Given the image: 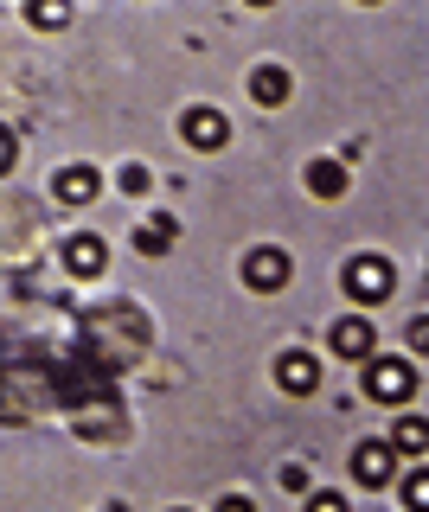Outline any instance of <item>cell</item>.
Segmentation results:
<instances>
[{
	"instance_id": "6da1fadb",
	"label": "cell",
	"mask_w": 429,
	"mask_h": 512,
	"mask_svg": "<svg viewBox=\"0 0 429 512\" xmlns=\"http://www.w3.org/2000/svg\"><path fill=\"white\" fill-rule=\"evenodd\" d=\"M365 391H372L378 404H404V397L417 391V372H410L404 359H378V365H365Z\"/></svg>"
},
{
	"instance_id": "7a4b0ae2",
	"label": "cell",
	"mask_w": 429,
	"mask_h": 512,
	"mask_svg": "<svg viewBox=\"0 0 429 512\" xmlns=\"http://www.w3.org/2000/svg\"><path fill=\"white\" fill-rule=\"evenodd\" d=\"M391 263L385 256H353V263H346V288H353V301H385L391 295Z\"/></svg>"
},
{
	"instance_id": "3957f363",
	"label": "cell",
	"mask_w": 429,
	"mask_h": 512,
	"mask_svg": "<svg viewBox=\"0 0 429 512\" xmlns=\"http://www.w3.org/2000/svg\"><path fill=\"white\" fill-rule=\"evenodd\" d=\"M244 282L257 288V295H269V288H282L289 282V250H276V244H257L244 256Z\"/></svg>"
},
{
	"instance_id": "277c9868",
	"label": "cell",
	"mask_w": 429,
	"mask_h": 512,
	"mask_svg": "<svg viewBox=\"0 0 429 512\" xmlns=\"http://www.w3.org/2000/svg\"><path fill=\"white\" fill-rule=\"evenodd\" d=\"M180 135L193 141V148H225V141H231V122H225V109H186V116H180Z\"/></svg>"
},
{
	"instance_id": "5b68a950",
	"label": "cell",
	"mask_w": 429,
	"mask_h": 512,
	"mask_svg": "<svg viewBox=\"0 0 429 512\" xmlns=\"http://www.w3.org/2000/svg\"><path fill=\"white\" fill-rule=\"evenodd\" d=\"M391 468H397V455H391L385 442H359V448H353V474H359V487H385Z\"/></svg>"
},
{
	"instance_id": "8992f818",
	"label": "cell",
	"mask_w": 429,
	"mask_h": 512,
	"mask_svg": "<svg viewBox=\"0 0 429 512\" xmlns=\"http://www.w3.org/2000/svg\"><path fill=\"white\" fill-rule=\"evenodd\" d=\"M276 384H282V391H295V397H308L314 384H321V365H314L308 352H282V365H276Z\"/></svg>"
},
{
	"instance_id": "52a82bcc",
	"label": "cell",
	"mask_w": 429,
	"mask_h": 512,
	"mask_svg": "<svg viewBox=\"0 0 429 512\" xmlns=\"http://www.w3.org/2000/svg\"><path fill=\"white\" fill-rule=\"evenodd\" d=\"M250 96H257V103H289V71H282V64H257V71H250Z\"/></svg>"
},
{
	"instance_id": "ba28073f",
	"label": "cell",
	"mask_w": 429,
	"mask_h": 512,
	"mask_svg": "<svg viewBox=\"0 0 429 512\" xmlns=\"http://www.w3.org/2000/svg\"><path fill=\"white\" fill-rule=\"evenodd\" d=\"M333 352H340V359H365V352H372V320H340V327H333Z\"/></svg>"
},
{
	"instance_id": "9c48e42d",
	"label": "cell",
	"mask_w": 429,
	"mask_h": 512,
	"mask_svg": "<svg viewBox=\"0 0 429 512\" xmlns=\"http://www.w3.org/2000/svg\"><path fill=\"white\" fill-rule=\"evenodd\" d=\"M308 192H314V199H340V192H346V167H340V160H308Z\"/></svg>"
},
{
	"instance_id": "30bf717a",
	"label": "cell",
	"mask_w": 429,
	"mask_h": 512,
	"mask_svg": "<svg viewBox=\"0 0 429 512\" xmlns=\"http://www.w3.org/2000/svg\"><path fill=\"white\" fill-rule=\"evenodd\" d=\"M58 199H65V205H90V199H97V167H65V173H58Z\"/></svg>"
},
{
	"instance_id": "8fae6325",
	"label": "cell",
	"mask_w": 429,
	"mask_h": 512,
	"mask_svg": "<svg viewBox=\"0 0 429 512\" xmlns=\"http://www.w3.org/2000/svg\"><path fill=\"white\" fill-rule=\"evenodd\" d=\"M65 269H71V276H97V269H103V237H71V244H65Z\"/></svg>"
},
{
	"instance_id": "7c38bea8",
	"label": "cell",
	"mask_w": 429,
	"mask_h": 512,
	"mask_svg": "<svg viewBox=\"0 0 429 512\" xmlns=\"http://www.w3.org/2000/svg\"><path fill=\"white\" fill-rule=\"evenodd\" d=\"M173 231H180V218H173V212L148 218V231H141V250H167V244H173Z\"/></svg>"
},
{
	"instance_id": "4fadbf2b",
	"label": "cell",
	"mask_w": 429,
	"mask_h": 512,
	"mask_svg": "<svg viewBox=\"0 0 429 512\" xmlns=\"http://www.w3.org/2000/svg\"><path fill=\"white\" fill-rule=\"evenodd\" d=\"M391 442H397V448H429V423H423V416H397Z\"/></svg>"
},
{
	"instance_id": "5bb4252c",
	"label": "cell",
	"mask_w": 429,
	"mask_h": 512,
	"mask_svg": "<svg viewBox=\"0 0 429 512\" xmlns=\"http://www.w3.org/2000/svg\"><path fill=\"white\" fill-rule=\"evenodd\" d=\"M26 13H33V26H65V20H71V7H65V0H33Z\"/></svg>"
},
{
	"instance_id": "9a60e30c",
	"label": "cell",
	"mask_w": 429,
	"mask_h": 512,
	"mask_svg": "<svg viewBox=\"0 0 429 512\" xmlns=\"http://www.w3.org/2000/svg\"><path fill=\"white\" fill-rule=\"evenodd\" d=\"M404 500H410V512H429V468H417L404 480Z\"/></svg>"
},
{
	"instance_id": "2e32d148",
	"label": "cell",
	"mask_w": 429,
	"mask_h": 512,
	"mask_svg": "<svg viewBox=\"0 0 429 512\" xmlns=\"http://www.w3.org/2000/svg\"><path fill=\"white\" fill-rule=\"evenodd\" d=\"M148 186H154L148 167H122V192H148Z\"/></svg>"
},
{
	"instance_id": "e0dca14e",
	"label": "cell",
	"mask_w": 429,
	"mask_h": 512,
	"mask_svg": "<svg viewBox=\"0 0 429 512\" xmlns=\"http://www.w3.org/2000/svg\"><path fill=\"white\" fill-rule=\"evenodd\" d=\"M308 512H346V500H340V493H314Z\"/></svg>"
},
{
	"instance_id": "ac0fdd59",
	"label": "cell",
	"mask_w": 429,
	"mask_h": 512,
	"mask_svg": "<svg viewBox=\"0 0 429 512\" xmlns=\"http://www.w3.org/2000/svg\"><path fill=\"white\" fill-rule=\"evenodd\" d=\"M276 480H282V487H289V493H301V487H308V468H282Z\"/></svg>"
},
{
	"instance_id": "d6986e66",
	"label": "cell",
	"mask_w": 429,
	"mask_h": 512,
	"mask_svg": "<svg viewBox=\"0 0 429 512\" xmlns=\"http://www.w3.org/2000/svg\"><path fill=\"white\" fill-rule=\"evenodd\" d=\"M410 346H417V352H429V320H410Z\"/></svg>"
},
{
	"instance_id": "ffe728a7",
	"label": "cell",
	"mask_w": 429,
	"mask_h": 512,
	"mask_svg": "<svg viewBox=\"0 0 429 512\" xmlns=\"http://www.w3.org/2000/svg\"><path fill=\"white\" fill-rule=\"evenodd\" d=\"M218 512H257V506H250L244 493H225V500H218Z\"/></svg>"
},
{
	"instance_id": "44dd1931",
	"label": "cell",
	"mask_w": 429,
	"mask_h": 512,
	"mask_svg": "<svg viewBox=\"0 0 429 512\" xmlns=\"http://www.w3.org/2000/svg\"><path fill=\"white\" fill-rule=\"evenodd\" d=\"M180 512H186V506H180Z\"/></svg>"
}]
</instances>
